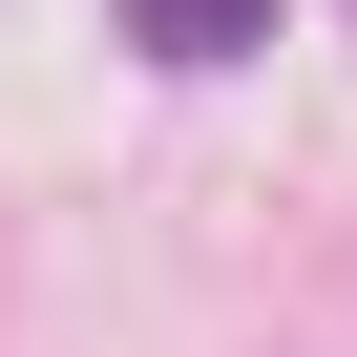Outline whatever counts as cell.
<instances>
[{"mask_svg": "<svg viewBox=\"0 0 357 357\" xmlns=\"http://www.w3.org/2000/svg\"><path fill=\"white\" fill-rule=\"evenodd\" d=\"M105 22H126L147 63H252V43H273V0H105Z\"/></svg>", "mask_w": 357, "mask_h": 357, "instance_id": "6da1fadb", "label": "cell"}]
</instances>
